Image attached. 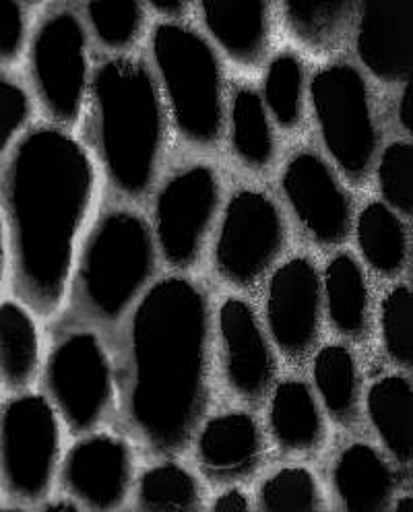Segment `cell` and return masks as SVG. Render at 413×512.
I'll use <instances>...</instances> for the list:
<instances>
[{
  "label": "cell",
  "instance_id": "16",
  "mask_svg": "<svg viewBox=\"0 0 413 512\" xmlns=\"http://www.w3.org/2000/svg\"><path fill=\"white\" fill-rule=\"evenodd\" d=\"M265 457V434L259 420L248 411L213 415L195 436L199 471L215 486L248 482L265 465Z\"/></svg>",
  "mask_w": 413,
  "mask_h": 512
},
{
  "label": "cell",
  "instance_id": "39",
  "mask_svg": "<svg viewBox=\"0 0 413 512\" xmlns=\"http://www.w3.org/2000/svg\"><path fill=\"white\" fill-rule=\"evenodd\" d=\"M411 496H403V498H399L397 500V504H393L391 508L395 510V512H411Z\"/></svg>",
  "mask_w": 413,
  "mask_h": 512
},
{
  "label": "cell",
  "instance_id": "23",
  "mask_svg": "<svg viewBox=\"0 0 413 512\" xmlns=\"http://www.w3.org/2000/svg\"><path fill=\"white\" fill-rule=\"evenodd\" d=\"M312 380L331 420L354 428L362 411V374L354 351L345 343H327L314 351Z\"/></svg>",
  "mask_w": 413,
  "mask_h": 512
},
{
  "label": "cell",
  "instance_id": "32",
  "mask_svg": "<svg viewBox=\"0 0 413 512\" xmlns=\"http://www.w3.org/2000/svg\"><path fill=\"white\" fill-rule=\"evenodd\" d=\"M413 294L399 283L380 300V337L389 360L403 370L413 364Z\"/></svg>",
  "mask_w": 413,
  "mask_h": 512
},
{
  "label": "cell",
  "instance_id": "15",
  "mask_svg": "<svg viewBox=\"0 0 413 512\" xmlns=\"http://www.w3.org/2000/svg\"><path fill=\"white\" fill-rule=\"evenodd\" d=\"M58 479L62 490L81 508L116 510L133 488V448L112 434H85L62 459Z\"/></svg>",
  "mask_w": 413,
  "mask_h": 512
},
{
  "label": "cell",
  "instance_id": "38",
  "mask_svg": "<svg viewBox=\"0 0 413 512\" xmlns=\"http://www.w3.org/2000/svg\"><path fill=\"white\" fill-rule=\"evenodd\" d=\"M397 118L403 131L413 133V85L411 81L405 83L403 91H401V98L397 104Z\"/></svg>",
  "mask_w": 413,
  "mask_h": 512
},
{
  "label": "cell",
  "instance_id": "29",
  "mask_svg": "<svg viewBox=\"0 0 413 512\" xmlns=\"http://www.w3.org/2000/svg\"><path fill=\"white\" fill-rule=\"evenodd\" d=\"M137 506L145 512H197L203 508V490L186 467L164 461L141 475Z\"/></svg>",
  "mask_w": 413,
  "mask_h": 512
},
{
  "label": "cell",
  "instance_id": "25",
  "mask_svg": "<svg viewBox=\"0 0 413 512\" xmlns=\"http://www.w3.org/2000/svg\"><path fill=\"white\" fill-rule=\"evenodd\" d=\"M356 240L366 265L383 279L399 277L409 263L405 221L389 205L368 203L356 221Z\"/></svg>",
  "mask_w": 413,
  "mask_h": 512
},
{
  "label": "cell",
  "instance_id": "26",
  "mask_svg": "<svg viewBox=\"0 0 413 512\" xmlns=\"http://www.w3.org/2000/svg\"><path fill=\"white\" fill-rule=\"evenodd\" d=\"M411 403V382L399 374L376 380L366 393V413L370 424L389 455L401 465H411L413 459Z\"/></svg>",
  "mask_w": 413,
  "mask_h": 512
},
{
  "label": "cell",
  "instance_id": "6",
  "mask_svg": "<svg viewBox=\"0 0 413 512\" xmlns=\"http://www.w3.org/2000/svg\"><path fill=\"white\" fill-rule=\"evenodd\" d=\"M314 118L335 168L362 186L378 159V128L364 75L349 62H333L310 81Z\"/></svg>",
  "mask_w": 413,
  "mask_h": 512
},
{
  "label": "cell",
  "instance_id": "2",
  "mask_svg": "<svg viewBox=\"0 0 413 512\" xmlns=\"http://www.w3.org/2000/svg\"><path fill=\"white\" fill-rule=\"evenodd\" d=\"M3 213L11 287L48 318L67 298L77 242L95 197L89 149L67 128L40 124L5 153Z\"/></svg>",
  "mask_w": 413,
  "mask_h": 512
},
{
  "label": "cell",
  "instance_id": "8",
  "mask_svg": "<svg viewBox=\"0 0 413 512\" xmlns=\"http://www.w3.org/2000/svg\"><path fill=\"white\" fill-rule=\"evenodd\" d=\"M58 413L46 395L21 393L0 415V471L5 494L21 504L48 498L58 469Z\"/></svg>",
  "mask_w": 413,
  "mask_h": 512
},
{
  "label": "cell",
  "instance_id": "19",
  "mask_svg": "<svg viewBox=\"0 0 413 512\" xmlns=\"http://www.w3.org/2000/svg\"><path fill=\"white\" fill-rule=\"evenodd\" d=\"M269 432L281 453L310 457L325 446L327 422L310 384L298 378L277 382L269 395Z\"/></svg>",
  "mask_w": 413,
  "mask_h": 512
},
{
  "label": "cell",
  "instance_id": "7",
  "mask_svg": "<svg viewBox=\"0 0 413 512\" xmlns=\"http://www.w3.org/2000/svg\"><path fill=\"white\" fill-rule=\"evenodd\" d=\"M29 81L48 124L73 128L89 89L87 31L69 9H56L38 23L27 50Z\"/></svg>",
  "mask_w": 413,
  "mask_h": 512
},
{
  "label": "cell",
  "instance_id": "1",
  "mask_svg": "<svg viewBox=\"0 0 413 512\" xmlns=\"http://www.w3.org/2000/svg\"><path fill=\"white\" fill-rule=\"evenodd\" d=\"M215 318L205 287L186 275L155 281L124 337L122 399L131 432L153 457L195 442L213 395Z\"/></svg>",
  "mask_w": 413,
  "mask_h": 512
},
{
  "label": "cell",
  "instance_id": "22",
  "mask_svg": "<svg viewBox=\"0 0 413 512\" xmlns=\"http://www.w3.org/2000/svg\"><path fill=\"white\" fill-rule=\"evenodd\" d=\"M323 300L333 331L362 343L372 327V294L366 273L352 252H337L327 263Z\"/></svg>",
  "mask_w": 413,
  "mask_h": 512
},
{
  "label": "cell",
  "instance_id": "24",
  "mask_svg": "<svg viewBox=\"0 0 413 512\" xmlns=\"http://www.w3.org/2000/svg\"><path fill=\"white\" fill-rule=\"evenodd\" d=\"M40 372V333L34 312L23 302L0 306V376L11 393H23Z\"/></svg>",
  "mask_w": 413,
  "mask_h": 512
},
{
  "label": "cell",
  "instance_id": "5",
  "mask_svg": "<svg viewBox=\"0 0 413 512\" xmlns=\"http://www.w3.org/2000/svg\"><path fill=\"white\" fill-rule=\"evenodd\" d=\"M151 54L178 137L213 151L226 128V81L217 52L197 29L164 21L151 34Z\"/></svg>",
  "mask_w": 413,
  "mask_h": 512
},
{
  "label": "cell",
  "instance_id": "20",
  "mask_svg": "<svg viewBox=\"0 0 413 512\" xmlns=\"http://www.w3.org/2000/svg\"><path fill=\"white\" fill-rule=\"evenodd\" d=\"M331 482L347 512H385L397 494V475L389 461L366 442L349 444L337 457Z\"/></svg>",
  "mask_w": 413,
  "mask_h": 512
},
{
  "label": "cell",
  "instance_id": "17",
  "mask_svg": "<svg viewBox=\"0 0 413 512\" xmlns=\"http://www.w3.org/2000/svg\"><path fill=\"white\" fill-rule=\"evenodd\" d=\"M411 9V0H366L358 5L356 50L378 81H411Z\"/></svg>",
  "mask_w": 413,
  "mask_h": 512
},
{
  "label": "cell",
  "instance_id": "33",
  "mask_svg": "<svg viewBox=\"0 0 413 512\" xmlns=\"http://www.w3.org/2000/svg\"><path fill=\"white\" fill-rule=\"evenodd\" d=\"M413 147L405 141H395L378 157V188L395 213L411 217L413 213Z\"/></svg>",
  "mask_w": 413,
  "mask_h": 512
},
{
  "label": "cell",
  "instance_id": "36",
  "mask_svg": "<svg viewBox=\"0 0 413 512\" xmlns=\"http://www.w3.org/2000/svg\"><path fill=\"white\" fill-rule=\"evenodd\" d=\"M213 512H248L250 510V500L244 494V490L236 486H228V490L221 492L215 502L211 504Z\"/></svg>",
  "mask_w": 413,
  "mask_h": 512
},
{
  "label": "cell",
  "instance_id": "3",
  "mask_svg": "<svg viewBox=\"0 0 413 512\" xmlns=\"http://www.w3.org/2000/svg\"><path fill=\"white\" fill-rule=\"evenodd\" d=\"M85 141L110 184L126 199H145L160 174L166 141V104L149 64L118 54L89 77Z\"/></svg>",
  "mask_w": 413,
  "mask_h": 512
},
{
  "label": "cell",
  "instance_id": "14",
  "mask_svg": "<svg viewBox=\"0 0 413 512\" xmlns=\"http://www.w3.org/2000/svg\"><path fill=\"white\" fill-rule=\"evenodd\" d=\"M215 333L228 391L250 407L263 405L277 384L279 364L261 318L246 300L232 296L217 308Z\"/></svg>",
  "mask_w": 413,
  "mask_h": 512
},
{
  "label": "cell",
  "instance_id": "11",
  "mask_svg": "<svg viewBox=\"0 0 413 512\" xmlns=\"http://www.w3.org/2000/svg\"><path fill=\"white\" fill-rule=\"evenodd\" d=\"M221 195V178L209 164L174 172L155 192L151 228L157 250L172 269L186 273L201 263Z\"/></svg>",
  "mask_w": 413,
  "mask_h": 512
},
{
  "label": "cell",
  "instance_id": "30",
  "mask_svg": "<svg viewBox=\"0 0 413 512\" xmlns=\"http://www.w3.org/2000/svg\"><path fill=\"white\" fill-rule=\"evenodd\" d=\"M93 38L108 52H129L145 29V7L137 0H93L85 5Z\"/></svg>",
  "mask_w": 413,
  "mask_h": 512
},
{
  "label": "cell",
  "instance_id": "28",
  "mask_svg": "<svg viewBox=\"0 0 413 512\" xmlns=\"http://www.w3.org/2000/svg\"><path fill=\"white\" fill-rule=\"evenodd\" d=\"M306 71L294 52H281L269 64L263 81V104L283 131L294 133L304 122Z\"/></svg>",
  "mask_w": 413,
  "mask_h": 512
},
{
  "label": "cell",
  "instance_id": "13",
  "mask_svg": "<svg viewBox=\"0 0 413 512\" xmlns=\"http://www.w3.org/2000/svg\"><path fill=\"white\" fill-rule=\"evenodd\" d=\"M281 192L308 240L339 248L354 230V203L335 170L314 151L296 153L281 174Z\"/></svg>",
  "mask_w": 413,
  "mask_h": 512
},
{
  "label": "cell",
  "instance_id": "21",
  "mask_svg": "<svg viewBox=\"0 0 413 512\" xmlns=\"http://www.w3.org/2000/svg\"><path fill=\"white\" fill-rule=\"evenodd\" d=\"M356 0H283L281 19L288 36L314 58L339 54L356 23Z\"/></svg>",
  "mask_w": 413,
  "mask_h": 512
},
{
  "label": "cell",
  "instance_id": "4",
  "mask_svg": "<svg viewBox=\"0 0 413 512\" xmlns=\"http://www.w3.org/2000/svg\"><path fill=\"white\" fill-rule=\"evenodd\" d=\"M157 242L133 209L102 213L77 250L67 296L79 320L116 325L155 283Z\"/></svg>",
  "mask_w": 413,
  "mask_h": 512
},
{
  "label": "cell",
  "instance_id": "10",
  "mask_svg": "<svg viewBox=\"0 0 413 512\" xmlns=\"http://www.w3.org/2000/svg\"><path fill=\"white\" fill-rule=\"evenodd\" d=\"M44 395L73 436L98 430L114 395L112 364L100 337L77 331L62 337L46 358Z\"/></svg>",
  "mask_w": 413,
  "mask_h": 512
},
{
  "label": "cell",
  "instance_id": "34",
  "mask_svg": "<svg viewBox=\"0 0 413 512\" xmlns=\"http://www.w3.org/2000/svg\"><path fill=\"white\" fill-rule=\"evenodd\" d=\"M31 114L27 91L13 79H0V149L3 155L13 147Z\"/></svg>",
  "mask_w": 413,
  "mask_h": 512
},
{
  "label": "cell",
  "instance_id": "35",
  "mask_svg": "<svg viewBox=\"0 0 413 512\" xmlns=\"http://www.w3.org/2000/svg\"><path fill=\"white\" fill-rule=\"evenodd\" d=\"M25 11L17 0H0V58L5 67H13L23 56Z\"/></svg>",
  "mask_w": 413,
  "mask_h": 512
},
{
  "label": "cell",
  "instance_id": "12",
  "mask_svg": "<svg viewBox=\"0 0 413 512\" xmlns=\"http://www.w3.org/2000/svg\"><path fill=\"white\" fill-rule=\"evenodd\" d=\"M323 304V279L310 256H292L269 275L265 325L288 364L302 366L319 349Z\"/></svg>",
  "mask_w": 413,
  "mask_h": 512
},
{
  "label": "cell",
  "instance_id": "37",
  "mask_svg": "<svg viewBox=\"0 0 413 512\" xmlns=\"http://www.w3.org/2000/svg\"><path fill=\"white\" fill-rule=\"evenodd\" d=\"M149 7L157 15L170 19V23H178L190 11V5L184 3V0H151Z\"/></svg>",
  "mask_w": 413,
  "mask_h": 512
},
{
  "label": "cell",
  "instance_id": "31",
  "mask_svg": "<svg viewBox=\"0 0 413 512\" xmlns=\"http://www.w3.org/2000/svg\"><path fill=\"white\" fill-rule=\"evenodd\" d=\"M323 496L319 482L306 467H285L259 488L261 512H319Z\"/></svg>",
  "mask_w": 413,
  "mask_h": 512
},
{
  "label": "cell",
  "instance_id": "9",
  "mask_svg": "<svg viewBox=\"0 0 413 512\" xmlns=\"http://www.w3.org/2000/svg\"><path fill=\"white\" fill-rule=\"evenodd\" d=\"M288 246V223L263 190L230 197L213 246V269L234 290H252L277 265Z\"/></svg>",
  "mask_w": 413,
  "mask_h": 512
},
{
  "label": "cell",
  "instance_id": "18",
  "mask_svg": "<svg viewBox=\"0 0 413 512\" xmlns=\"http://www.w3.org/2000/svg\"><path fill=\"white\" fill-rule=\"evenodd\" d=\"M199 13L213 42L236 67H261L271 46V3L267 0H201Z\"/></svg>",
  "mask_w": 413,
  "mask_h": 512
},
{
  "label": "cell",
  "instance_id": "27",
  "mask_svg": "<svg viewBox=\"0 0 413 512\" xmlns=\"http://www.w3.org/2000/svg\"><path fill=\"white\" fill-rule=\"evenodd\" d=\"M230 145L238 162L252 172H265L275 162L271 116L257 89L238 87L232 95Z\"/></svg>",
  "mask_w": 413,
  "mask_h": 512
}]
</instances>
